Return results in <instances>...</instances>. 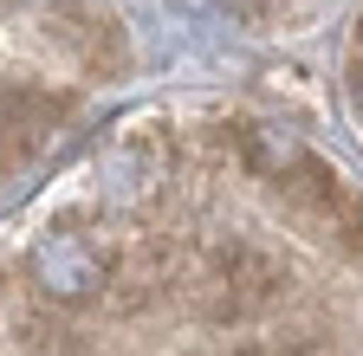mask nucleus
Here are the masks:
<instances>
[{
  "label": "nucleus",
  "instance_id": "nucleus-1",
  "mask_svg": "<svg viewBox=\"0 0 363 356\" xmlns=\"http://www.w3.org/2000/svg\"><path fill=\"white\" fill-rule=\"evenodd\" d=\"M286 292V265L247 246V240H227L214 253V272H208V292H201V318L208 324H240L253 311H266L272 298Z\"/></svg>",
  "mask_w": 363,
  "mask_h": 356
},
{
  "label": "nucleus",
  "instance_id": "nucleus-2",
  "mask_svg": "<svg viewBox=\"0 0 363 356\" xmlns=\"http://www.w3.org/2000/svg\"><path fill=\"white\" fill-rule=\"evenodd\" d=\"M117 265L91 246V234L78 227H52L39 246H33V285L45 298H59V304H84V298H98L111 285Z\"/></svg>",
  "mask_w": 363,
  "mask_h": 356
},
{
  "label": "nucleus",
  "instance_id": "nucleus-3",
  "mask_svg": "<svg viewBox=\"0 0 363 356\" xmlns=\"http://www.w3.org/2000/svg\"><path fill=\"white\" fill-rule=\"evenodd\" d=\"M65 110H72L65 91H45V84H0V137H7L20 156L52 137V130L65 123Z\"/></svg>",
  "mask_w": 363,
  "mask_h": 356
},
{
  "label": "nucleus",
  "instance_id": "nucleus-4",
  "mask_svg": "<svg viewBox=\"0 0 363 356\" xmlns=\"http://www.w3.org/2000/svg\"><path fill=\"white\" fill-rule=\"evenodd\" d=\"M240 156H247V168H253V175L279 182V175L305 156V143L292 137V130H279V123H240Z\"/></svg>",
  "mask_w": 363,
  "mask_h": 356
},
{
  "label": "nucleus",
  "instance_id": "nucleus-5",
  "mask_svg": "<svg viewBox=\"0 0 363 356\" xmlns=\"http://www.w3.org/2000/svg\"><path fill=\"white\" fill-rule=\"evenodd\" d=\"M65 39L78 46V59H84L91 71H111V65H123V26H117V20L72 13V20H65Z\"/></svg>",
  "mask_w": 363,
  "mask_h": 356
},
{
  "label": "nucleus",
  "instance_id": "nucleus-6",
  "mask_svg": "<svg viewBox=\"0 0 363 356\" xmlns=\"http://www.w3.org/2000/svg\"><path fill=\"white\" fill-rule=\"evenodd\" d=\"M104 188H111V195H143V188H150V182H143V149L111 156V162H104Z\"/></svg>",
  "mask_w": 363,
  "mask_h": 356
},
{
  "label": "nucleus",
  "instance_id": "nucleus-7",
  "mask_svg": "<svg viewBox=\"0 0 363 356\" xmlns=\"http://www.w3.org/2000/svg\"><path fill=\"white\" fill-rule=\"evenodd\" d=\"M357 110H363V78H357Z\"/></svg>",
  "mask_w": 363,
  "mask_h": 356
}]
</instances>
